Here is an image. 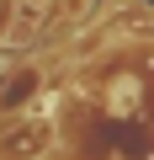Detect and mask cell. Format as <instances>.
<instances>
[{"instance_id": "1", "label": "cell", "mask_w": 154, "mask_h": 160, "mask_svg": "<svg viewBox=\"0 0 154 160\" xmlns=\"http://www.w3.org/2000/svg\"><path fill=\"white\" fill-rule=\"evenodd\" d=\"M48 144H53V123L43 118H16L0 128V160H37Z\"/></svg>"}]
</instances>
